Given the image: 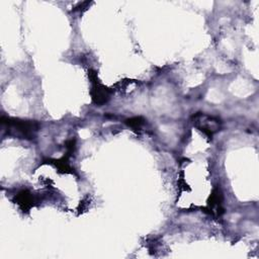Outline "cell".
<instances>
[{
	"label": "cell",
	"instance_id": "5b68a950",
	"mask_svg": "<svg viewBox=\"0 0 259 259\" xmlns=\"http://www.w3.org/2000/svg\"><path fill=\"white\" fill-rule=\"evenodd\" d=\"M209 206L213 211H217V213L220 214V211H222V193L219 189H213L210 197H209Z\"/></svg>",
	"mask_w": 259,
	"mask_h": 259
},
{
	"label": "cell",
	"instance_id": "3957f363",
	"mask_svg": "<svg viewBox=\"0 0 259 259\" xmlns=\"http://www.w3.org/2000/svg\"><path fill=\"white\" fill-rule=\"evenodd\" d=\"M89 77H90V80L92 82L91 95H92L93 102L96 103V104L105 103L109 99L110 91L98 81L97 74L94 71H90Z\"/></svg>",
	"mask_w": 259,
	"mask_h": 259
},
{
	"label": "cell",
	"instance_id": "6da1fadb",
	"mask_svg": "<svg viewBox=\"0 0 259 259\" xmlns=\"http://www.w3.org/2000/svg\"><path fill=\"white\" fill-rule=\"evenodd\" d=\"M1 123L7 125L9 135L14 133L15 136L21 137L22 139H32L38 128L37 123L34 121L19 120L9 117H2Z\"/></svg>",
	"mask_w": 259,
	"mask_h": 259
},
{
	"label": "cell",
	"instance_id": "8992f818",
	"mask_svg": "<svg viewBox=\"0 0 259 259\" xmlns=\"http://www.w3.org/2000/svg\"><path fill=\"white\" fill-rule=\"evenodd\" d=\"M125 123L131 126V127H134V128H140L144 123H145V119L141 116H138V117H133V118H130V119H126L125 120Z\"/></svg>",
	"mask_w": 259,
	"mask_h": 259
},
{
	"label": "cell",
	"instance_id": "7a4b0ae2",
	"mask_svg": "<svg viewBox=\"0 0 259 259\" xmlns=\"http://www.w3.org/2000/svg\"><path fill=\"white\" fill-rule=\"evenodd\" d=\"M192 120L193 124L208 138H211L213 134L220 131L221 127V122L219 118L202 112L195 113L192 116Z\"/></svg>",
	"mask_w": 259,
	"mask_h": 259
},
{
	"label": "cell",
	"instance_id": "277c9868",
	"mask_svg": "<svg viewBox=\"0 0 259 259\" xmlns=\"http://www.w3.org/2000/svg\"><path fill=\"white\" fill-rule=\"evenodd\" d=\"M15 197H16V203L20 206L22 210H27L33 205L34 199L32 197V194L26 189L18 192Z\"/></svg>",
	"mask_w": 259,
	"mask_h": 259
}]
</instances>
